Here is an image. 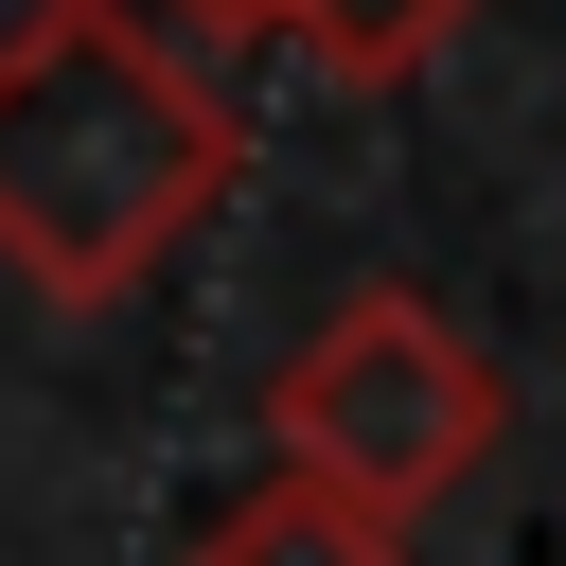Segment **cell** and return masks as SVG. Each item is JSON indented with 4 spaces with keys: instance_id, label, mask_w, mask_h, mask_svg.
<instances>
[{
    "instance_id": "6da1fadb",
    "label": "cell",
    "mask_w": 566,
    "mask_h": 566,
    "mask_svg": "<svg viewBox=\"0 0 566 566\" xmlns=\"http://www.w3.org/2000/svg\"><path fill=\"white\" fill-rule=\"evenodd\" d=\"M230 159H248L230 88L142 0H35L0 35V283H35L53 318L142 301L212 230Z\"/></svg>"
},
{
    "instance_id": "7a4b0ae2",
    "label": "cell",
    "mask_w": 566,
    "mask_h": 566,
    "mask_svg": "<svg viewBox=\"0 0 566 566\" xmlns=\"http://www.w3.org/2000/svg\"><path fill=\"white\" fill-rule=\"evenodd\" d=\"M495 442H513L495 354H478L442 301H407V283H354V301L283 354V389H265V478L354 495V513H389V531L442 513Z\"/></svg>"
},
{
    "instance_id": "3957f363",
    "label": "cell",
    "mask_w": 566,
    "mask_h": 566,
    "mask_svg": "<svg viewBox=\"0 0 566 566\" xmlns=\"http://www.w3.org/2000/svg\"><path fill=\"white\" fill-rule=\"evenodd\" d=\"M195 566H407V531H389V513H354V495L265 478V495H230V513L195 531Z\"/></svg>"
},
{
    "instance_id": "277c9868",
    "label": "cell",
    "mask_w": 566,
    "mask_h": 566,
    "mask_svg": "<svg viewBox=\"0 0 566 566\" xmlns=\"http://www.w3.org/2000/svg\"><path fill=\"white\" fill-rule=\"evenodd\" d=\"M460 18H478V0H265V35H301V53L354 71V88H407Z\"/></svg>"
},
{
    "instance_id": "5b68a950",
    "label": "cell",
    "mask_w": 566,
    "mask_h": 566,
    "mask_svg": "<svg viewBox=\"0 0 566 566\" xmlns=\"http://www.w3.org/2000/svg\"><path fill=\"white\" fill-rule=\"evenodd\" d=\"M177 18H265V0H177Z\"/></svg>"
}]
</instances>
